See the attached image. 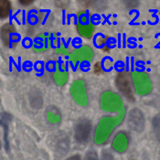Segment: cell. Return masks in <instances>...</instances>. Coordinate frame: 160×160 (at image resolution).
Returning <instances> with one entry per match:
<instances>
[{
	"mask_svg": "<svg viewBox=\"0 0 160 160\" xmlns=\"http://www.w3.org/2000/svg\"><path fill=\"white\" fill-rule=\"evenodd\" d=\"M56 52L58 53V54L67 56V55H68V50H67V48H66L65 45H64L63 44H62L59 48H56Z\"/></svg>",
	"mask_w": 160,
	"mask_h": 160,
	"instance_id": "ffe728a7",
	"label": "cell"
},
{
	"mask_svg": "<svg viewBox=\"0 0 160 160\" xmlns=\"http://www.w3.org/2000/svg\"><path fill=\"white\" fill-rule=\"evenodd\" d=\"M128 124L131 131L142 133L145 128V117L141 109H133L128 113Z\"/></svg>",
	"mask_w": 160,
	"mask_h": 160,
	"instance_id": "8992f818",
	"label": "cell"
},
{
	"mask_svg": "<svg viewBox=\"0 0 160 160\" xmlns=\"http://www.w3.org/2000/svg\"><path fill=\"white\" fill-rule=\"evenodd\" d=\"M78 20L80 24H87L89 22L88 13L86 12H81L78 15Z\"/></svg>",
	"mask_w": 160,
	"mask_h": 160,
	"instance_id": "e0dca14e",
	"label": "cell"
},
{
	"mask_svg": "<svg viewBox=\"0 0 160 160\" xmlns=\"http://www.w3.org/2000/svg\"><path fill=\"white\" fill-rule=\"evenodd\" d=\"M70 92L72 98L78 106L85 107L88 105V95L86 89L85 83L83 80H75L70 86Z\"/></svg>",
	"mask_w": 160,
	"mask_h": 160,
	"instance_id": "277c9868",
	"label": "cell"
},
{
	"mask_svg": "<svg viewBox=\"0 0 160 160\" xmlns=\"http://www.w3.org/2000/svg\"><path fill=\"white\" fill-rule=\"evenodd\" d=\"M10 9L11 5L9 1L3 0V1L0 2V17L1 18L7 17L10 12Z\"/></svg>",
	"mask_w": 160,
	"mask_h": 160,
	"instance_id": "2e32d148",
	"label": "cell"
},
{
	"mask_svg": "<svg viewBox=\"0 0 160 160\" xmlns=\"http://www.w3.org/2000/svg\"><path fill=\"white\" fill-rule=\"evenodd\" d=\"M95 30V26L92 23H88L87 24L78 25V31L79 34L85 38H90L93 34V31Z\"/></svg>",
	"mask_w": 160,
	"mask_h": 160,
	"instance_id": "4fadbf2b",
	"label": "cell"
},
{
	"mask_svg": "<svg viewBox=\"0 0 160 160\" xmlns=\"http://www.w3.org/2000/svg\"><path fill=\"white\" fill-rule=\"evenodd\" d=\"M66 160H81V156H80L79 155H73V156L67 158Z\"/></svg>",
	"mask_w": 160,
	"mask_h": 160,
	"instance_id": "603a6c76",
	"label": "cell"
},
{
	"mask_svg": "<svg viewBox=\"0 0 160 160\" xmlns=\"http://www.w3.org/2000/svg\"><path fill=\"white\" fill-rule=\"evenodd\" d=\"M93 57V49L88 45H84L75 49L70 55V61L72 65L77 66L79 62H91Z\"/></svg>",
	"mask_w": 160,
	"mask_h": 160,
	"instance_id": "52a82bcc",
	"label": "cell"
},
{
	"mask_svg": "<svg viewBox=\"0 0 160 160\" xmlns=\"http://www.w3.org/2000/svg\"><path fill=\"white\" fill-rule=\"evenodd\" d=\"M125 116H126V111H125V109H123V110L119 112L115 116L116 120H117V123L118 126H120V125L123 123V120H124Z\"/></svg>",
	"mask_w": 160,
	"mask_h": 160,
	"instance_id": "d6986e66",
	"label": "cell"
},
{
	"mask_svg": "<svg viewBox=\"0 0 160 160\" xmlns=\"http://www.w3.org/2000/svg\"><path fill=\"white\" fill-rule=\"evenodd\" d=\"M96 38H95V44H96V45L98 47H102L103 45H104V42H105V39L103 38V36L102 35H97Z\"/></svg>",
	"mask_w": 160,
	"mask_h": 160,
	"instance_id": "7402d4cb",
	"label": "cell"
},
{
	"mask_svg": "<svg viewBox=\"0 0 160 160\" xmlns=\"http://www.w3.org/2000/svg\"><path fill=\"white\" fill-rule=\"evenodd\" d=\"M92 125L90 120L81 118L77 121L74 126V138L78 143L84 145L89 141L92 134Z\"/></svg>",
	"mask_w": 160,
	"mask_h": 160,
	"instance_id": "5b68a950",
	"label": "cell"
},
{
	"mask_svg": "<svg viewBox=\"0 0 160 160\" xmlns=\"http://www.w3.org/2000/svg\"><path fill=\"white\" fill-rule=\"evenodd\" d=\"M1 37L5 45L9 47H12V44L17 43L20 39V35L16 33L15 28L9 23L2 28Z\"/></svg>",
	"mask_w": 160,
	"mask_h": 160,
	"instance_id": "30bf717a",
	"label": "cell"
},
{
	"mask_svg": "<svg viewBox=\"0 0 160 160\" xmlns=\"http://www.w3.org/2000/svg\"><path fill=\"white\" fill-rule=\"evenodd\" d=\"M46 119L50 124H59L62 121V114L57 107L49 106L46 110Z\"/></svg>",
	"mask_w": 160,
	"mask_h": 160,
	"instance_id": "7c38bea8",
	"label": "cell"
},
{
	"mask_svg": "<svg viewBox=\"0 0 160 160\" xmlns=\"http://www.w3.org/2000/svg\"><path fill=\"white\" fill-rule=\"evenodd\" d=\"M152 126L153 134L156 137V140L160 143V116H156L153 118L152 122Z\"/></svg>",
	"mask_w": 160,
	"mask_h": 160,
	"instance_id": "9a60e30c",
	"label": "cell"
},
{
	"mask_svg": "<svg viewBox=\"0 0 160 160\" xmlns=\"http://www.w3.org/2000/svg\"><path fill=\"white\" fill-rule=\"evenodd\" d=\"M118 127L115 117L105 116L100 119L96 125L94 133V142L97 145H103L108 142Z\"/></svg>",
	"mask_w": 160,
	"mask_h": 160,
	"instance_id": "6da1fadb",
	"label": "cell"
},
{
	"mask_svg": "<svg viewBox=\"0 0 160 160\" xmlns=\"http://www.w3.org/2000/svg\"><path fill=\"white\" fill-rule=\"evenodd\" d=\"M132 81L131 82L128 73H123L118 75L117 78V86L118 88V90L123 94L124 96L129 99H134L133 98V92H132Z\"/></svg>",
	"mask_w": 160,
	"mask_h": 160,
	"instance_id": "9c48e42d",
	"label": "cell"
},
{
	"mask_svg": "<svg viewBox=\"0 0 160 160\" xmlns=\"http://www.w3.org/2000/svg\"><path fill=\"white\" fill-rule=\"evenodd\" d=\"M100 108L106 112H119L123 110V101L119 94L112 91H105L100 97Z\"/></svg>",
	"mask_w": 160,
	"mask_h": 160,
	"instance_id": "7a4b0ae2",
	"label": "cell"
},
{
	"mask_svg": "<svg viewBox=\"0 0 160 160\" xmlns=\"http://www.w3.org/2000/svg\"><path fill=\"white\" fill-rule=\"evenodd\" d=\"M23 46H25V47H30L31 45V40H30V39H24V41H23Z\"/></svg>",
	"mask_w": 160,
	"mask_h": 160,
	"instance_id": "cb8c5ba5",
	"label": "cell"
},
{
	"mask_svg": "<svg viewBox=\"0 0 160 160\" xmlns=\"http://www.w3.org/2000/svg\"><path fill=\"white\" fill-rule=\"evenodd\" d=\"M52 78L56 85L62 87V86L66 85L67 83L68 82L69 75L65 70L60 68V67L58 64H56V69H55V71L52 75Z\"/></svg>",
	"mask_w": 160,
	"mask_h": 160,
	"instance_id": "8fae6325",
	"label": "cell"
},
{
	"mask_svg": "<svg viewBox=\"0 0 160 160\" xmlns=\"http://www.w3.org/2000/svg\"><path fill=\"white\" fill-rule=\"evenodd\" d=\"M31 2H32L31 1H30V2H26V1H21L20 2V3H22V4H29V3H31Z\"/></svg>",
	"mask_w": 160,
	"mask_h": 160,
	"instance_id": "d4e9b609",
	"label": "cell"
},
{
	"mask_svg": "<svg viewBox=\"0 0 160 160\" xmlns=\"http://www.w3.org/2000/svg\"><path fill=\"white\" fill-rule=\"evenodd\" d=\"M30 103L34 109H40L43 104V100L41 93H38L37 90H33L30 94Z\"/></svg>",
	"mask_w": 160,
	"mask_h": 160,
	"instance_id": "5bb4252c",
	"label": "cell"
},
{
	"mask_svg": "<svg viewBox=\"0 0 160 160\" xmlns=\"http://www.w3.org/2000/svg\"><path fill=\"white\" fill-rule=\"evenodd\" d=\"M100 160H114V157L109 152L104 151L102 153Z\"/></svg>",
	"mask_w": 160,
	"mask_h": 160,
	"instance_id": "44dd1931",
	"label": "cell"
},
{
	"mask_svg": "<svg viewBox=\"0 0 160 160\" xmlns=\"http://www.w3.org/2000/svg\"><path fill=\"white\" fill-rule=\"evenodd\" d=\"M83 160H98V154L94 150H89L88 152H86Z\"/></svg>",
	"mask_w": 160,
	"mask_h": 160,
	"instance_id": "ac0fdd59",
	"label": "cell"
},
{
	"mask_svg": "<svg viewBox=\"0 0 160 160\" xmlns=\"http://www.w3.org/2000/svg\"><path fill=\"white\" fill-rule=\"evenodd\" d=\"M131 81L134 92L139 96H146L152 91V83L145 72L134 71L131 74Z\"/></svg>",
	"mask_w": 160,
	"mask_h": 160,
	"instance_id": "3957f363",
	"label": "cell"
},
{
	"mask_svg": "<svg viewBox=\"0 0 160 160\" xmlns=\"http://www.w3.org/2000/svg\"><path fill=\"white\" fill-rule=\"evenodd\" d=\"M112 148L118 153H124L130 145V136L124 131H120L114 135L112 141Z\"/></svg>",
	"mask_w": 160,
	"mask_h": 160,
	"instance_id": "ba28073f",
	"label": "cell"
}]
</instances>
